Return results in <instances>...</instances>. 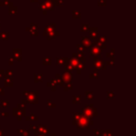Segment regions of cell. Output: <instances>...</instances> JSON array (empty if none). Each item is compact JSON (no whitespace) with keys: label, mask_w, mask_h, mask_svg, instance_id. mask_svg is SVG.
<instances>
[{"label":"cell","mask_w":136,"mask_h":136,"mask_svg":"<svg viewBox=\"0 0 136 136\" xmlns=\"http://www.w3.org/2000/svg\"><path fill=\"white\" fill-rule=\"evenodd\" d=\"M45 6H46V9H53V4H52V1L50 0H45Z\"/></svg>","instance_id":"1"},{"label":"cell","mask_w":136,"mask_h":136,"mask_svg":"<svg viewBox=\"0 0 136 136\" xmlns=\"http://www.w3.org/2000/svg\"><path fill=\"white\" fill-rule=\"evenodd\" d=\"M73 17L80 18V12H78V11H74V12H73Z\"/></svg>","instance_id":"2"},{"label":"cell","mask_w":136,"mask_h":136,"mask_svg":"<svg viewBox=\"0 0 136 136\" xmlns=\"http://www.w3.org/2000/svg\"><path fill=\"white\" fill-rule=\"evenodd\" d=\"M52 2L55 3L56 5H62L64 3V0H52Z\"/></svg>","instance_id":"3"},{"label":"cell","mask_w":136,"mask_h":136,"mask_svg":"<svg viewBox=\"0 0 136 136\" xmlns=\"http://www.w3.org/2000/svg\"><path fill=\"white\" fill-rule=\"evenodd\" d=\"M98 4L99 5H105L106 4V0H99V1H98Z\"/></svg>","instance_id":"4"},{"label":"cell","mask_w":136,"mask_h":136,"mask_svg":"<svg viewBox=\"0 0 136 136\" xmlns=\"http://www.w3.org/2000/svg\"><path fill=\"white\" fill-rule=\"evenodd\" d=\"M31 1H32V2H37L38 0H31Z\"/></svg>","instance_id":"5"}]
</instances>
